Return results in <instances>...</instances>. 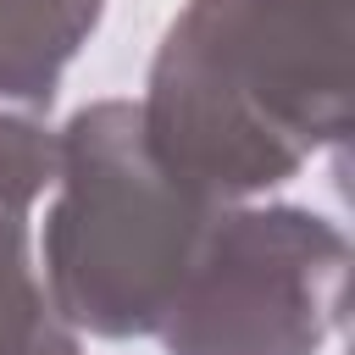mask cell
I'll return each instance as SVG.
<instances>
[{
	"mask_svg": "<svg viewBox=\"0 0 355 355\" xmlns=\"http://www.w3.org/2000/svg\"><path fill=\"white\" fill-rule=\"evenodd\" d=\"M105 0H0V105L44 116Z\"/></svg>",
	"mask_w": 355,
	"mask_h": 355,
	"instance_id": "277c9868",
	"label": "cell"
},
{
	"mask_svg": "<svg viewBox=\"0 0 355 355\" xmlns=\"http://www.w3.org/2000/svg\"><path fill=\"white\" fill-rule=\"evenodd\" d=\"M349 244L300 205H222L161 316L172 355H316L338 322Z\"/></svg>",
	"mask_w": 355,
	"mask_h": 355,
	"instance_id": "3957f363",
	"label": "cell"
},
{
	"mask_svg": "<svg viewBox=\"0 0 355 355\" xmlns=\"http://www.w3.org/2000/svg\"><path fill=\"white\" fill-rule=\"evenodd\" d=\"M44 216V294L67 327L155 333L222 205L183 189L144 144L139 105H83L61 133Z\"/></svg>",
	"mask_w": 355,
	"mask_h": 355,
	"instance_id": "7a4b0ae2",
	"label": "cell"
},
{
	"mask_svg": "<svg viewBox=\"0 0 355 355\" xmlns=\"http://www.w3.org/2000/svg\"><path fill=\"white\" fill-rule=\"evenodd\" d=\"M150 155L239 205L349 128V0H189L139 100Z\"/></svg>",
	"mask_w": 355,
	"mask_h": 355,
	"instance_id": "6da1fadb",
	"label": "cell"
},
{
	"mask_svg": "<svg viewBox=\"0 0 355 355\" xmlns=\"http://www.w3.org/2000/svg\"><path fill=\"white\" fill-rule=\"evenodd\" d=\"M61 144L33 111H6L0 105V211H22L55 183Z\"/></svg>",
	"mask_w": 355,
	"mask_h": 355,
	"instance_id": "8992f818",
	"label": "cell"
},
{
	"mask_svg": "<svg viewBox=\"0 0 355 355\" xmlns=\"http://www.w3.org/2000/svg\"><path fill=\"white\" fill-rule=\"evenodd\" d=\"M0 355H78L72 327L28 266L22 211H0Z\"/></svg>",
	"mask_w": 355,
	"mask_h": 355,
	"instance_id": "5b68a950",
	"label": "cell"
}]
</instances>
